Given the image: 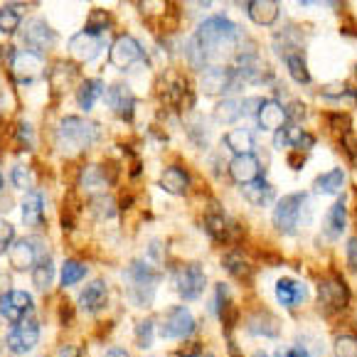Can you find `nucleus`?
Returning a JSON list of instances; mask_svg holds the SVG:
<instances>
[{
    "instance_id": "f257e3e1",
    "label": "nucleus",
    "mask_w": 357,
    "mask_h": 357,
    "mask_svg": "<svg viewBox=\"0 0 357 357\" xmlns=\"http://www.w3.org/2000/svg\"><path fill=\"white\" fill-rule=\"evenodd\" d=\"M239 40V30L231 20H227L225 15L207 17L195 37L190 40L188 57L192 62V67H202L207 62H217L222 54H227Z\"/></svg>"
},
{
    "instance_id": "f03ea898",
    "label": "nucleus",
    "mask_w": 357,
    "mask_h": 357,
    "mask_svg": "<svg viewBox=\"0 0 357 357\" xmlns=\"http://www.w3.org/2000/svg\"><path fill=\"white\" fill-rule=\"evenodd\" d=\"M99 123L86 121L82 116H64L57 128V146L67 153L84 151V148L94 146L99 141Z\"/></svg>"
},
{
    "instance_id": "7ed1b4c3",
    "label": "nucleus",
    "mask_w": 357,
    "mask_h": 357,
    "mask_svg": "<svg viewBox=\"0 0 357 357\" xmlns=\"http://www.w3.org/2000/svg\"><path fill=\"white\" fill-rule=\"evenodd\" d=\"M126 279H128V296L133 298V303L151 305L158 289V281H160V271L146 261H133L126 268Z\"/></svg>"
},
{
    "instance_id": "20e7f679",
    "label": "nucleus",
    "mask_w": 357,
    "mask_h": 357,
    "mask_svg": "<svg viewBox=\"0 0 357 357\" xmlns=\"http://www.w3.org/2000/svg\"><path fill=\"white\" fill-rule=\"evenodd\" d=\"M308 207V195L305 192H291L281 197V202L273 210V225L284 234H294L301 225V215Z\"/></svg>"
},
{
    "instance_id": "39448f33",
    "label": "nucleus",
    "mask_w": 357,
    "mask_h": 357,
    "mask_svg": "<svg viewBox=\"0 0 357 357\" xmlns=\"http://www.w3.org/2000/svg\"><path fill=\"white\" fill-rule=\"evenodd\" d=\"M158 94H160V99L165 101V104L175 106V109H190L192 106V94H190V86H188V79L183 77L180 72H175V69H168V72L160 77V82H158Z\"/></svg>"
},
{
    "instance_id": "423d86ee",
    "label": "nucleus",
    "mask_w": 357,
    "mask_h": 357,
    "mask_svg": "<svg viewBox=\"0 0 357 357\" xmlns=\"http://www.w3.org/2000/svg\"><path fill=\"white\" fill-rule=\"evenodd\" d=\"M318 303H321V308L326 313H335V310H342L350 303V289L337 273H331V276L321 279V284H318Z\"/></svg>"
},
{
    "instance_id": "0eeeda50",
    "label": "nucleus",
    "mask_w": 357,
    "mask_h": 357,
    "mask_svg": "<svg viewBox=\"0 0 357 357\" xmlns=\"http://www.w3.org/2000/svg\"><path fill=\"white\" fill-rule=\"evenodd\" d=\"M10 69L20 84H32V82L45 77V59L43 54L32 52V50H17V52H13Z\"/></svg>"
},
{
    "instance_id": "6e6552de",
    "label": "nucleus",
    "mask_w": 357,
    "mask_h": 357,
    "mask_svg": "<svg viewBox=\"0 0 357 357\" xmlns=\"http://www.w3.org/2000/svg\"><path fill=\"white\" fill-rule=\"evenodd\" d=\"M37 239H17L8 247V261L15 271H30L37 266L40 259H45V252L37 247Z\"/></svg>"
},
{
    "instance_id": "1a4fd4ad",
    "label": "nucleus",
    "mask_w": 357,
    "mask_h": 357,
    "mask_svg": "<svg viewBox=\"0 0 357 357\" xmlns=\"http://www.w3.org/2000/svg\"><path fill=\"white\" fill-rule=\"evenodd\" d=\"M236 69H229V67H207L200 77V86L205 94L210 96H217V94H225V91H231L236 89Z\"/></svg>"
},
{
    "instance_id": "9d476101",
    "label": "nucleus",
    "mask_w": 357,
    "mask_h": 357,
    "mask_svg": "<svg viewBox=\"0 0 357 357\" xmlns=\"http://www.w3.org/2000/svg\"><path fill=\"white\" fill-rule=\"evenodd\" d=\"M40 342V323L27 318V321L13 326V331L8 333V350L15 355H25L32 347Z\"/></svg>"
},
{
    "instance_id": "9b49d317",
    "label": "nucleus",
    "mask_w": 357,
    "mask_h": 357,
    "mask_svg": "<svg viewBox=\"0 0 357 357\" xmlns=\"http://www.w3.org/2000/svg\"><path fill=\"white\" fill-rule=\"evenodd\" d=\"M109 59L114 67L119 69H126L131 64L141 62L143 59V47L133 35H121L116 37L114 45H111V52H109Z\"/></svg>"
},
{
    "instance_id": "f8f14e48",
    "label": "nucleus",
    "mask_w": 357,
    "mask_h": 357,
    "mask_svg": "<svg viewBox=\"0 0 357 357\" xmlns=\"http://www.w3.org/2000/svg\"><path fill=\"white\" fill-rule=\"evenodd\" d=\"M54 40H57V35H54V30L43 17H32V20H27L25 27H22V43H25L27 47H32V52H37V54H40V50L52 47Z\"/></svg>"
},
{
    "instance_id": "ddd939ff",
    "label": "nucleus",
    "mask_w": 357,
    "mask_h": 357,
    "mask_svg": "<svg viewBox=\"0 0 357 357\" xmlns=\"http://www.w3.org/2000/svg\"><path fill=\"white\" fill-rule=\"evenodd\" d=\"M205 229L220 244H234L242 236V227L229 217H225L222 212H212V215L205 217Z\"/></svg>"
},
{
    "instance_id": "4468645a",
    "label": "nucleus",
    "mask_w": 357,
    "mask_h": 357,
    "mask_svg": "<svg viewBox=\"0 0 357 357\" xmlns=\"http://www.w3.org/2000/svg\"><path fill=\"white\" fill-rule=\"evenodd\" d=\"M195 331V318L188 308L175 305L165 313L163 323H160V335L163 337H188Z\"/></svg>"
},
{
    "instance_id": "2eb2a0df",
    "label": "nucleus",
    "mask_w": 357,
    "mask_h": 357,
    "mask_svg": "<svg viewBox=\"0 0 357 357\" xmlns=\"http://www.w3.org/2000/svg\"><path fill=\"white\" fill-rule=\"evenodd\" d=\"M178 294L185 301L200 298L202 291H205V271H202L200 264H188L178 271Z\"/></svg>"
},
{
    "instance_id": "dca6fc26",
    "label": "nucleus",
    "mask_w": 357,
    "mask_h": 357,
    "mask_svg": "<svg viewBox=\"0 0 357 357\" xmlns=\"http://www.w3.org/2000/svg\"><path fill=\"white\" fill-rule=\"evenodd\" d=\"M32 310V296L25 291H10L0 298V315L6 318L8 323H22L25 321V313Z\"/></svg>"
},
{
    "instance_id": "f3484780",
    "label": "nucleus",
    "mask_w": 357,
    "mask_h": 357,
    "mask_svg": "<svg viewBox=\"0 0 357 357\" xmlns=\"http://www.w3.org/2000/svg\"><path fill=\"white\" fill-rule=\"evenodd\" d=\"M229 178L236 185H249L261 178V163L257 155H234L229 163Z\"/></svg>"
},
{
    "instance_id": "a211bd4d",
    "label": "nucleus",
    "mask_w": 357,
    "mask_h": 357,
    "mask_svg": "<svg viewBox=\"0 0 357 357\" xmlns=\"http://www.w3.org/2000/svg\"><path fill=\"white\" fill-rule=\"evenodd\" d=\"M257 119H259V126H261L264 131H281V128H286L289 114H286V109L279 104V101L264 99L261 106H259Z\"/></svg>"
},
{
    "instance_id": "6ab92c4d",
    "label": "nucleus",
    "mask_w": 357,
    "mask_h": 357,
    "mask_svg": "<svg viewBox=\"0 0 357 357\" xmlns=\"http://www.w3.org/2000/svg\"><path fill=\"white\" fill-rule=\"evenodd\" d=\"M106 101H109L111 111L119 114L121 119H131L133 109H136V96H133L128 84H114L106 91Z\"/></svg>"
},
{
    "instance_id": "aec40b11",
    "label": "nucleus",
    "mask_w": 357,
    "mask_h": 357,
    "mask_svg": "<svg viewBox=\"0 0 357 357\" xmlns=\"http://www.w3.org/2000/svg\"><path fill=\"white\" fill-rule=\"evenodd\" d=\"M99 37L89 35V32H77V35L69 40V54H72L77 62H91V59L99 54Z\"/></svg>"
},
{
    "instance_id": "412c9836",
    "label": "nucleus",
    "mask_w": 357,
    "mask_h": 357,
    "mask_svg": "<svg viewBox=\"0 0 357 357\" xmlns=\"http://www.w3.org/2000/svg\"><path fill=\"white\" fill-rule=\"evenodd\" d=\"M247 331L252 335H261V337H279L281 333V323L279 318L268 310H257L247 318Z\"/></svg>"
},
{
    "instance_id": "4be33fe9",
    "label": "nucleus",
    "mask_w": 357,
    "mask_h": 357,
    "mask_svg": "<svg viewBox=\"0 0 357 357\" xmlns=\"http://www.w3.org/2000/svg\"><path fill=\"white\" fill-rule=\"evenodd\" d=\"M247 13L252 17V22H257L261 27H271L273 22L279 20L281 6L276 0H252V3H247Z\"/></svg>"
},
{
    "instance_id": "5701e85b",
    "label": "nucleus",
    "mask_w": 357,
    "mask_h": 357,
    "mask_svg": "<svg viewBox=\"0 0 357 357\" xmlns=\"http://www.w3.org/2000/svg\"><path fill=\"white\" fill-rule=\"evenodd\" d=\"M106 301H109V289H106V281H101V279L91 281V284L79 294V305L84 310H89V313L101 310L106 305Z\"/></svg>"
},
{
    "instance_id": "b1692460",
    "label": "nucleus",
    "mask_w": 357,
    "mask_h": 357,
    "mask_svg": "<svg viewBox=\"0 0 357 357\" xmlns=\"http://www.w3.org/2000/svg\"><path fill=\"white\" fill-rule=\"evenodd\" d=\"M276 298L286 308H296L305 301V286L294 279H279L276 281Z\"/></svg>"
},
{
    "instance_id": "393cba45",
    "label": "nucleus",
    "mask_w": 357,
    "mask_h": 357,
    "mask_svg": "<svg viewBox=\"0 0 357 357\" xmlns=\"http://www.w3.org/2000/svg\"><path fill=\"white\" fill-rule=\"evenodd\" d=\"M22 220H25V225H30V227H43V222H45L43 192L32 190V192L25 195V200H22Z\"/></svg>"
},
{
    "instance_id": "a878e982",
    "label": "nucleus",
    "mask_w": 357,
    "mask_h": 357,
    "mask_svg": "<svg viewBox=\"0 0 357 357\" xmlns=\"http://www.w3.org/2000/svg\"><path fill=\"white\" fill-rule=\"evenodd\" d=\"M160 188L170 195H185L190 188V175L180 165H170L160 173Z\"/></svg>"
},
{
    "instance_id": "bb28decb",
    "label": "nucleus",
    "mask_w": 357,
    "mask_h": 357,
    "mask_svg": "<svg viewBox=\"0 0 357 357\" xmlns=\"http://www.w3.org/2000/svg\"><path fill=\"white\" fill-rule=\"evenodd\" d=\"M77 79H79V67L72 62H57L52 67V72H50V84H52V89L57 94L59 91H67Z\"/></svg>"
},
{
    "instance_id": "cd10ccee",
    "label": "nucleus",
    "mask_w": 357,
    "mask_h": 357,
    "mask_svg": "<svg viewBox=\"0 0 357 357\" xmlns=\"http://www.w3.org/2000/svg\"><path fill=\"white\" fill-rule=\"evenodd\" d=\"M222 264H225V268L227 271L234 276L236 281H252V276H254V264L249 261L247 257H244L242 252H229V254H225V259H222Z\"/></svg>"
},
{
    "instance_id": "c85d7f7f",
    "label": "nucleus",
    "mask_w": 357,
    "mask_h": 357,
    "mask_svg": "<svg viewBox=\"0 0 357 357\" xmlns=\"http://www.w3.org/2000/svg\"><path fill=\"white\" fill-rule=\"evenodd\" d=\"M244 197H247L252 205H257V207H266V205H271L273 202V197H276V192H273V188L266 183L264 178H259V180H254V183H249V185H244Z\"/></svg>"
},
{
    "instance_id": "c756f323",
    "label": "nucleus",
    "mask_w": 357,
    "mask_h": 357,
    "mask_svg": "<svg viewBox=\"0 0 357 357\" xmlns=\"http://www.w3.org/2000/svg\"><path fill=\"white\" fill-rule=\"evenodd\" d=\"M101 94H104V82L101 79H84L77 89V104L84 111H91Z\"/></svg>"
},
{
    "instance_id": "7c9ffc66",
    "label": "nucleus",
    "mask_w": 357,
    "mask_h": 357,
    "mask_svg": "<svg viewBox=\"0 0 357 357\" xmlns=\"http://www.w3.org/2000/svg\"><path fill=\"white\" fill-rule=\"evenodd\" d=\"M225 146L234 151V155H252L254 151V136L247 128H234L225 136Z\"/></svg>"
},
{
    "instance_id": "2f4dec72",
    "label": "nucleus",
    "mask_w": 357,
    "mask_h": 357,
    "mask_svg": "<svg viewBox=\"0 0 357 357\" xmlns=\"http://www.w3.org/2000/svg\"><path fill=\"white\" fill-rule=\"evenodd\" d=\"M345 222H347V210H345V200H337L335 205L328 210L326 217V234L331 239H337V236L345 231Z\"/></svg>"
},
{
    "instance_id": "473e14b6",
    "label": "nucleus",
    "mask_w": 357,
    "mask_h": 357,
    "mask_svg": "<svg viewBox=\"0 0 357 357\" xmlns=\"http://www.w3.org/2000/svg\"><path fill=\"white\" fill-rule=\"evenodd\" d=\"M345 185V170L333 168L331 173H323L321 178L315 180V192L321 195H337Z\"/></svg>"
},
{
    "instance_id": "72a5a7b5",
    "label": "nucleus",
    "mask_w": 357,
    "mask_h": 357,
    "mask_svg": "<svg viewBox=\"0 0 357 357\" xmlns=\"http://www.w3.org/2000/svg\"><path fill=\"white\" fill-rule=\"evenodd\" d=\"M52 279H54V264H52V259H50V257L40 259V261H37V266L32 268V284H35L40 291H47L50 284H52Z\"/></svg>"
},
{
    "instance_id": "f704fd0d",
    "label": "nucleus",
    "mask_w": 357,
    "mask_h": 357,
    "mask_svg": "<svg viewBox=\"0 0 357 357\" xmlns=\"http://www.w3.org/2000/svg\"><path fill=\"white\" fill-rule=\"evenodd\" d=\"M17 8L20 6H13V3L0 8V32H3V35H15L17 27H20L22 13L17 10Z\"/></svg>"
},
{
    "instance_id": "c9c22d12",
    "label": "nucleus",
    "mask_w": 357,
    "mask_h": 357,
    "mask_svg": "<svg viewBox=\"0 0 357 357\" xmlns=\"http://www.w3.org/2000/svg\"><path fill=\"white\" fill-rule=\"evenodd\" d=\"M286 67H289V74L294 77V82H298V84H308L310 82V72L308 67H305V59L301 52H291L286 54Z\"/></svg>"
},
{
    "instance_id": "e433bc0d",
    "label": "nucleus",
    "mask_w": 357,
    "mask_h": 357,
    "mask_svg": "<svg viewBox=\"0 0 357 357\" xmlns=\"http://www.w3.org/2000/svg\"><path fill=\"white\" fill-rule=\"evenodd\" d=\"M215 116L220 119L222 123H234L242 114V101H236V99H222L220 104H217L215 109Z\"/></svg>"
},
{
    "instance_id": "4c0bfd02",
    "label": "nucleus",
    "mask_w": 357,
    "mask_h": 357,
    "mask_svg": "<svg viewBox=\"0 0 357 357\" xmlns=\"http://www.w3.org/2000/svg\"><path fill=\"white\" fill-rule=\"evenodd\" d=\"M111 13L101 10V8H94V10L89 13V17H86V27L84 32H89V35H99V32H106L111 27Z\"/></svg>"
},
{
    "instance_id": "58836bf2",
    "label": "nucleus",
    "mask_w": 357,
    "mask_h": 357,
    "mask_svg": "<svg viewBox=\"0 0 357 357\" xmlns=\"http://www.w3.org/2000/svg\"><path fill=\"white\" fill-rule=\"evenodd\" d=\"M86 276V266L82 261H74V259H69V261H64L62 266V286H74L79 284V281Z\"/></svg>"
},
{
    "instance_id": "ea45409f",
    "label": "nucleus",
    "mask_w": 357,
    "mask_h": 357,
    "mask_svg": "<svg viewBox=\"0 0 357 357\" xmlns=\"http://www.w3.org/2000/svg\"><path fill=\"white\" fill-rule=\"evenodd\" d=\"M153 335H155V323L151 318H143L136 323V345L141 350H148L153 345Z\"/></svg>"
},
{
    "instance_id": "a19ab883",
    "label": "nucleus",
    "mask_w": 357,
    "mask_h": 357,
    "mask_svg": "<svg viewBox=\"0 0 357 357\" xmlns=\"http://www.w3.org/2000/svg\"><path fill=\"white\" fill-rule=\"evenodd\" d=\"M106 173L104 165H86L84 173H82V185L84 188H99V185H106Z\"/></svg>"
},
{
    "instance_id": "79ce46f5",
    "label": "nucleus",
    "mask_w": 357,
    "mask_h": 357,
    "mask_svg": "<svg viewBox=\"0 0 357 357\" xmlns=\"http://www.w3.org/2000/svg\"><path fill=\"white\" fill-rule=\"evenodd\" d=\"M328 123H331V133L337 138V141H342V138L350 133V116H347V114L328 116Z\"/></svg>"
},
{
    "instance_id": "37998d69",
    "label": "nucleus",
    "mask_w": 357,
    "mask_h": 357,
    "mask_svg": "<svg viewBox=\"0 0 357 357\" xmlns=\"http://www.w3.org/2000/svg\"><path fill=\"white\" fill-rule=\"evenodd\" d=\"M91 210H94L96 217H111L116 212V205L109 195H96L94 200H91Z\"/></svg>"
},
{
    "instance_id": "c03bdc74",
    "label": "nucleus",
    "mask_w": 357,
    "mask_h": 357,
    "mask_svg": "<svg viewBox=\"0 0 357 357\" xmlns=\"http://www.w3.org/2000/svg\"><path fill=\"white\" fill-rule=\"evenodd\" d=\"M335 355L337 357H357V337L340 335L335 340Z\"/></svg>"
},
{
    "instance_id": "a18cd8bd",
    "label": "nucleus",
    "mask_w": 357,
    "mask_h": 357,
    "mask_svg": "<svg viewBox=\"0 0 357 357\" xmlns=\"http://www.w3.org/2000/svg\"><path fill=\"white\" fill-rule=\"evenodd\" d=\"M30 183H32L30 168H27V165H15V168H13V185H15V188L27 190L30 188Z\"/></svg>"
},
{
    "instance_id": "49530a36",
    "label": "nucleus",
    "mask_w": 357,
    "mask_h": 357,
    "mask_svg": "<svg viewBox=\"0 0 357 357\" xmlns=\"http://www.w3.org/2000/svg\"><path fill=\"white\" fill-rule=\"evenodd\" d=\"M340 143H342V151L347 153V158H350L352 163L357 165V133H352V131H350L345 138H342Z\"/></svg>"
},
{
    "instance_id": "de8ad7c7",
    "label": "nucleus",
    "mask_w": 357,
    "mask_h": 357,
    "mask_svg": "<svg viewBox=\"0 0 357 357\" xmlns=\"http://www.w3.org/2000/svg\"><path fill=\"white\" fill-rule=\"evenodd\" d=\"M13 239H15V227L10 222L0 220V247H10Z\"/></svg>"
},
{
    "instance_id": "09e8293b",
    "label": "nucleus",
    "mask_w": 357,
    "mask_h": 357,
    "mask_svg": "<svg viewBox=\"0 0 357 357\" xmlns=\"http://www.w3.org/2000/svg\"><path fill=\"white\" fill-rule=\"evenodd\" d=\"M17 138H20V143H25L27 148L32 146V128H30V123H17Z\"/></svg>"
},
{
    "instance_id": "8fccbe9b",
    "label": "nucleus",
    "mask_w": 357,
    "mask_h": 357,
    "mask_svg": "<svg viewBox=\"0 0 357 357\" xmlns=\"http://www.w3.org/2000/svg\"><path fill=\"white\" fill-rule=\"evenodd\" d=\"M347 261H350V268L357 271V236L347 242Z\"/></svg>"
},
{
    "instance_id": "3c124183",
    "label": "nucleus",
    "mask_w": 357,
    "mask_h": 357,
    "mask_svg": "<svg viewBox=\"0 0 357 357\" xmlns=\"http://www.w3.org/2000/svg\"><path fill=\"white\" fill-rule=\"evenodd\" d=\"M276 357H310V355L303 345H296V347H291L289 352H276Z\"/></svg>"
},
{
    "instance_id": "603ef678",
    "label": "nucleus",
    "mask_w": 357,
    "mask_h": 357,
    "mask_svg": "<svg viewBox=\"0 0 357 357\" xmlns=\"http://www.w3.org/2000/svg\"><path fill=\"white\" fill-rule=\"evenodd\" d=\"M303 160H305V158L301 155L298 151L291 153V155H289V165H291V168H294V170H301V168H303Z\"/></svg>"
},
{
    "instance_id": "864d4df0",
    "label": "nucleus",
    "mask_w": 357,
    "mask_h": 357,
    "mask_svg": "<svg viewBox=\"0 0 357 357\" xmlns=\"http://www.w3.org/2000/svg\"><path fill=\"white\" fill-rule=\"evenodd\" d=\"M6 294H10V279H8L6 273H0V298Z\"/></svg>"
},
{
    "instance_id": "5fc2aeb1",
    "label": "nucleus",
    "mask_w": 357,
    "mask_h": 357,
    "mask_svg": "<svg viewBox=\"0 0 357 357\" xmlns=\"http://www.w3.org/2000/svg\"><path fill=\"white\" fill-rule=\"evenodd\" d=\"M62 357H82V350H79V347H72V345H64Z\"/></svg>"
},
{
    "instance_id": "6e6d98bb",
    "label": "nucleus",
    "mask_w": 357,
    "mask_h": 357,
    "mask_svg": "<svg viewBox=\"0 0 357 357\" xmlns=\"http://www.w3.org/2000/svg\"><path fill=\"white\" fill-rule=\"evenodd\" d=\"M104 357H128V352H126V350H121V347H114V350H109Z\"/></svg>"
},
{
    "instance_id": "4d7b16f0",
    "label": "nucleus",
    "mask_w": 357,
    "mask_h": 357,
    "mask_svg": "<svg viewBox=\"0 0 357 357\" xmlns=\"http://www.w3.org/2000/svg\"><path fill=\"white\" fill-rule=\"evenodd\" d=\"M252 357H268V355H266V352H254Z\"/></svg>"
},
{
    "instance_id": "13d9d810",
    "label": "nucleus",
    "mask_w": 357,
    "mask_h": 357,
    "mask_svg": "<svg viewBox=\"0 0 357 357\" xmlns=\"http://www.w3.org/2000/svg\"><path fill=\"white\" fill-rule=\"evenodd\" d=\"M0 190H3V175H0Z\"/></svg>"
}]
</instances>
